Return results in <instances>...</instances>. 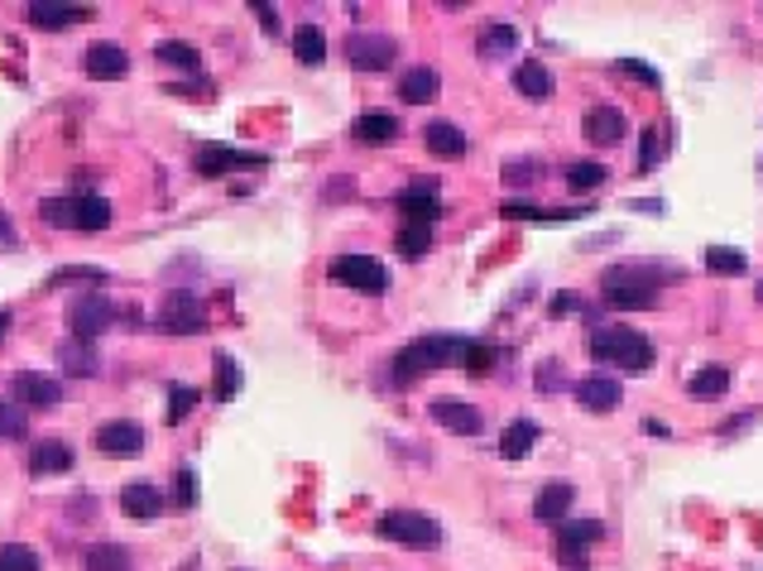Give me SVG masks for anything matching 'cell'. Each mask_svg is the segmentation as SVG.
I'll return each instance as SVG.
<instances>
[{
    "mask_svg": "<svg viewBox=\"0 0 763 571\" xmlns=\"http://www.w3.org/2000/svg\"><path fill=\"white\" fill-rule=\"evenodd\" d=\"M423 144H427V154H437V159H461V154H466V135H461V125H452V121H432L423 130Z\"/></svg>",
    "mask_w": 763,
    "mask_h": 571,
    "instance_id": "22",
    "label": "cell"
},
{
    "mask_svg": "<svg viewBox=\"0 0 763 571\" xmlns=\"http://www.w3.org/2000/svg\"><path fill=\"white\" fill-rule=\"evenodd\" d=\"M96 451H101V457H115V461L140 457V451H144V428H140V422H130V418L101 422V428H96Z\"/></svg>",
    "mask_w": 763,
    "mask_h": 571,
    "instance_id": "11",
    "label": "cell"
},
{
    "mask_svg": "<svg viewBox=\"0 0 763 571\" xmlns=\"http://www.w3.org/2000/svg\"><path fill=\"white\" fill-rule=\"evenodd\" d=\"M63 284H106V269H96V265H68V269H53V274H49V288H63Z\"/></svg>",
    "mask_w": 763,
    "mask_h": 571,
    "instance_id": "37",
    "label": "cell"
},
{
    "mask_svg": "<svg viewBox=\"0 0 763 571\" xmlns=\"http://www.w3.org/2000/svg\"><path fill=\"white\" fill-rule=\"evenodd\" d=\"M39 216L49 226H58V231H106L115 212H111L106 197L86 193V197H49V202H39Z\"/></svg>",
    "mask_w": 763,
    "mask_h": 571,
    "instance_id": "4",
    "label": "cell"
},
{
    "mask_svg": "<svg viewBox=\"0 0 763 571\" xmlns=\"http://www.w3.org/2000/svg\"><path fill=\"white\" fill-rule=\"evenodd\" d=\"M427 245H432V226L403 222V231H399V241H394V251H399L403 259H423V255H427Z\"/></svg>",
    "mask_w": 763,
    "mask_h": 571,
    "instance_id": "33",
    "label": "cell"
},
{
    "mask_svg": "<svg viewBox=\"0 0 763 571\" xmlns=\"http://www.w3.org/2000/svg\"><path fill=\"white\" fill-rule=\"evenodd\" d=\"M658 154H662V140H658V125H653V130H643V150H639V173H653V164H658Z\"/></svg>",
    "mask_w": 763,
    "mask_h": 571,
    "instance_id": "44",
    "label": "cell"
},
{
    "mask_svg": "<svg viewBox=\"0 0 763 571\" xmlns=\"http://www.w3.org/2000/svg\"><path fill=\"white\" fill-rule=\"evenodd\" d=\"M625 111H619V106H590L586 111V140L590 144H600V150H605V144H619V140H625Z\"/></svg>",
    "mask_w": 763,
    "mask_h": 571,
    "instance_id": "17",
    "label": "cell"
},
{
    "mask_svg": "<svg viewBox=\"0 0 763 571\" xmlns=\"http://www.w3.org/2000/svg\"><path fill=\"white\" fill-rule=\"evenodd\" d=\"M24 14H29V24H34V29H68V24L92 20V6H63V0H34V6H29Z\"/></svg>",
    "mask_w": 763,
    "mask_h": 571,
    "instance_id": "14",
    "label": "cell"
},
{
    "mask_svg": "<svg viewBox=\"0 0 763 571\" xmlns=\"http://www.w3.org/2000/svg\"><path fill=\"white\" fill-rule=\"evenodd\" d=\"M590 356L625 375H643L653 365V341L633 327H596L590 332Z\"/></svg>",
    "mask_w": 763,
    "mask_h": 571,
    "instance_id": "3",
    "label": "cell"
},
{
    "mask_svg": "<svg viewBox=\"0 0 763 571\" xmlns=\"http://www.w3.org/2000/svg\"><path fill=\"white\" fill-rule=\"evenodd\" d=\"M504 179H509V183H528L533 179V164H509V169H504Z\"/></svg>",
    "mask_w": 763,
    "mask_h": 571,
    "instance_id": "50",
    "label": "cell"
},
{
    "mask_svg": "<svg viewBox=\"0 0 763 571\" xmlns=\"http://www.w3.org/2000/svg\"><path fill=\"white\" fill-rule=\"evenodd\" d=\"M489 365H495V346H489V341H471L466 370H471V375H489Z\"/></svg>",
    "mask_w": 763,
    "mask_h": 571,
    "instance_id": "42",
    "label": "cell"
},
{
    "mask_svg": "<svg viewBox=\"0 0 763 571\" xmlns=\"http://www.w3.org/2000/svg\"><path fill=\"white\" fill-rule=\"evenodd\" d=\"M6 327H10V313H6V307H0V336H6Z\"/></svg>",
    "mask_w": 763,
    "mask_h": 571,
    "instance_id": "51",
    "label": "cell"
},
{
    "mask_svg": "<svg viewBox=\"0 0 763 571\" xmlns=\"http://www.w3.org/2000/svg\"><path fill=\"white\" fill-rule=\"evenodd\" d=\"M236 394H240V365H236V356H226V350H221V356H216V399H236Z\"/></svg>",
    "mask_w": 763,
    "mask_h": 571,
    "instance_id": "36",
    "label": "cell"
},
{
    "mask_svg": "<svg viewBox=\"0 0 763 571\" xmlns=\"http://www.w3.org/2000/svg\"><path fill=\"white\" fill-rule=\"evenodd\" d=\"M14 389V404H29V408H53L63 399V385H58L53 375H39V370H20L10 379Z\"/></svg>",
    "mask_w": 763,
    "mask_h": 571,
    "instance_id": "13",
    "label": "cell"
},
{
    "mask_svg": "<svg viewBox=\"0 0 763 571\" xmlns=\"http://www.w3.org/2000/svg\"><path fill=\"white\" fill-rule=\"evenodd\" d=\"M327 274H331V284L370 293V298H380V293L389 288V269L380 265V259H370V255H341V259H331Z\"/></svg>",
    "mask_w": 763,
    "mask_h": 571,
    "instance_id": "8",
    "label": "cell"
},
{
    "mask_svg": "<svg viewBox=\"0 0 763 571\" xmlns=\"http://www.w3.org/2000/svg\"><path fill=\"white\" fill-rule=\"evenodd\" d=\"M533 442H538V422L514 418L509 428H504V437H499V457L504 461H524L528 451H533Z\"/></svg>",
    "mask_w": 763,
    "mask_h": 571,
    "instance_id": "25",
    "label": "cell"
},
{
    "mask_svg": "<svg viewBox=\"0 0 763 571\" xmlns=\"http://www.w3.org/2000/svg\"><path fill=\"white\" fill-rule=\"evenodd\" d=\"M615 68L625 72V78H639V82H648V86H658V72L648 68V63H639V58H619Z\"/></svg>",
    "mask_w": 763,
    "mask_h": 571,
    "instance_id": "45",
    "label": "cell"
},
{
    "mask_svg": "<svg viewBox=\"0 0 763 571\" xmlns=\"http://www.w3.org/2000/svg\"><path fill=\"white\" fill-rule=\"evenodd\" d=\"M115 317H121V307H115L106 293H82V298L68 303V327L78 341H96L101 332H111Z\"/></svg>",
    "mask_w": 763,
    "mask_h": 571,
    "instance_id": "6",
    "label": "cell"
},
{
    "mask_svg": "<svg viewBox=\"0 0 763 571\" xmlns=\"http://www.w3.org/2000/svg\"><path fill=\"white\" fill-rule=\"evenodd\" d=\"M293 53H298L302 68H317L327 58V34L317 24H298L293 29Z\"/></svg>",
    "mask_w": 763,
    "mask_h": 571,
    "instance_id": "29",
    "label": "cell"
},
{
    "mask_svg": "<svg viewBox=\"0 0 763 571\" xmlns=\"http://www.w3.org/2000/svg\"><path fill=\"white\" fill-rule=\"evenodd\" d=\"M351 135H355L360 144H394V140H399V121H394L389 111H365V115H355Z\"/></svg>",
    "mask_w": 763,
    "mask_h": 571,
    "instance_id": "21",
    "label": "cell"
},
{
    "mask_svg": "<svg viewBox=\"0 0 763 571\" xmlns=\"http://www.w3.org/2000/svg\"><path fill=\"white\" fill-rule=\"evenodd\" d=\"M658 274H668V269H653V265L610 269L600 284L605 307H615V313H648V307H658Z\"/></svg>",
    "mask_w": 763,
    "mask_h": 571,
    "instance_id": "2",
    "label": "cell"
},
{
    "mask_svg": "<svg viewBox=\"0 0 763 571\" xmlns=\"http://www.w3.org/2000/svg\"><path fill=\"white\" fill-rule=\"evenodd\" d=\"M394 53H399V43L389 39V34H355L346 39V58H351V68L360 72H384L389 63H394Z\"/></svg>",
    "mask_w": 763,
    "mask_h": 571,
    "instance_id": "10",
    "label": "cell"
},
{
    "mask_svg": "<svg viewBox=\"0 0 763 571\" xmlns=\"http://www.w3.org/2000/svg\"><path fill=\"white\" fill-rule=\"evenodd\" d=\"M121 509L130 519H158L164 514V494H158L154 486H144V480H135V486L121 490Z\"/></svg>",
    "mask_w": 763,
    "mask_h": 571,
    "instance_id": "24",
    "label": "cell"
},
{
    "mask_svg": "<svg viewBox=\"0 0 763 571\" xmlns=\"http://www.w3.org/2000/svg\"><path fill=\"white\" fill-rule=\"evenodd\" d=\"M197 399H202V394H197L193 385H173V389H168V422H183V418L197 408Z\"/></svg>",
    "mask_w": 763,
    "mask_h": 571,
    "instance_id": "41",
    "label": "cell"
},
{
    "mask_svg": "<svg viewBox=\"0 0 763 571\" xmlns=\"http://www.w3.org/2000/svg\"><path fill=\"white\" fill-rule=\"evenodd\" d=\"M600 538H605V523L600 519H561L557 523V548L586 552V548H596Z\"/></svg>",
    "mask_w": 763,
    "mask_h": 571,
    "instance_id": "23",
    "label": "cell"
},
{
    "mask_svg": "<svg viewBox=\"0 0 763 571\" xmlns=\"http://www.w3.org/2000/svg\"><path fill=\"white\" fill-rule=\"evenodd\" d=\"M63 471H72V447L58 442V437L34 442V451H29V476H63Z\"/></svg>",
    "mask_w": 763,
    "mask_h": 571,
    "instance_id": "19",
    "label": "cell"
},
{
    "mask_svg": "<svg viewBox=\"0 0 763 571\" xmlns=\"http://www.w3.org/2000/svg\"><path fill=\"white\" fill-rule=\"evenodd\" d=\"M600 183H605V169L590 164V159H581V164L567 169V187H571V193H590V187H600Z\"/></svg>",
    "mask_w": 763,
    "mask_h": 571,
    "instance_id": "40",
    "label": "cell"
},
{
    "mask_svg": "<svg viewBox=\"0 0 763 571\" xmlns=\"http://www.w3.org/2000/svg\"><path fill=\"white\" fill-rule=\"evenodd\" d=\"M725 389H730V370H720V365H705V370H697L687 379L691 399H720Z\"/></svg>",
    "mask_w": 763,
    "mask_h": 571,
    "instance_id": "31",
    "label": "cell"
},
{
    "mask_svg": "<svg viewBox=\"0 0 763 571\" xmlns=\"http://www.w3.org/2000/svg\"><path fill=\"white\" fill-rule=\"evenodd\" d=\"M553 552H557V562L567 567V571H590V562H586V552H576V548H557L553 543Z\"/></svg>",
    "mask_w": 763,
    "mask_h": 571,
    "instance_id": "46",
    "label": "cell"
},
{
    "mask_svg": "<svg viewBox=\"0 0 763 571\" xmlns=\"http://www.w3.org/2000/svg\"><path fill=\"white\" fill-rule=\"evenodd\" d=\"M705 269L711 274H725V279H734V274L749 269V259L740 251H730V245H705Z\"/></svg>",
    "mask_w": 763,
    "mask_h": 571,
    "instance_id": "34",
    "label": "cell"
},
{
    "mask_svg": "<svg viewBox=\"0 0 763 571\" xmlns=\"http://www.w3.org/2000/svg\"><path fill=\"white\" fill-rule=\"evenodd\" d=\"M20 245V236H14V226H10V216L0 212V251H14Z\"/></svg>",
    "mask_w": 763,
    "mask_h": 571,
    "instance_id": "47",
    "label": "cell"
},
{
    "mask_svg": "<svg viewBox=\"0 0 763 571\" xmlns=\"http://www.w3.org/2000/svg\"><path fill=\"white\" fill-rule=\"evenodd\" d=\"M514 86H518V92H524L528 101H547V96H553V72H547L538 58H528V63L514 68Z\"/></svg>",
    "mask_w": 763,
    "mask_h": 571,
    "instance_id": "27",
    "label": "cell"
},
{
    "mask_svg": "<svg viewBox=\"0 0 763 571\" xmlns=\"http://www.w3.org/2000/svg\"><path fill=\"white\" fill-rule=\"evenodd\" d=\"M481 58H499V53H514L518 49V29L514 24H489L481 39H475Z\"/></svg>",
    "mask_w": 763,
    "mask_h": 571,
    "instance_id": "32",
    "label": "cell"
},
{
    "mask_svg": "<svg viewBox=\"0 0 763 571\" xmlns=\"http://www.w3.org/2000/svg\"><path fill=\"white\" fill-rule=\"evenodd\" d=\"M576 307H581L576 293H557V298H553V313H576Z\"/></svg>",
    "mask_w": 763,
    "mask_h": 571,
    "instance_id": "48",
    "label": "cell"
},
{
    "mask_svg": "<svg viewBox=\"0 0 763 571\" xmlns=\"http://www.w3.org/2000/svg\"><path fill=\"white\" fill-rule=\"evenodd\" d=\"M158 332H168V336H197V332H207V307H202L197 293H187V288H173L164 307H158Z\"/></svg>",
    "mask_w": 763,
    "mask_h": 571,
    "instance_id": "7",
    "label": "cell"
},
{
    "mask_svg": "<svg viewBox=\"0 0 763 571\" xmlns=\"http://www.w3.org/2000/svg\"><path fill=\"white\" fill-rule=\"evenodd\" d=\"M427 418L442 422V428H452V432H461V437L481 432V408H471V404H461V399H432L427 404Z\"/></svg>",
    "mask_w": 763,
    "mask_h": 571,
    "instance_id": "15",
    "label": "cell"
},
{
    "mask_svg": "<svg viewBox=\"0 0 763 571\" xmlns=\"http://www.w3.org/2000/svg\"><path fill=\"white\" fill-rule=\"evenodd\" d=\"M158 58H164V63H173V68H187V72H197V49L193 43H183V39H164L158 43Z\"/></svg>",
    "mask_w": 763,
    "mask_h": 571,
    "instance_id": "39",
    "label": "cell"
},
{
    "mask_svg": "<svg viewBox=\"0 0 763 571\" xmlns=\"http://www.w3.org/2000/svg\"><path fill=\"white\" fill-rule=\"evenodd\" d=\"M58 365H63V375L72 379H92L101 370V356L92 341H78V336H68L63 346H58Z\"/></svg>",
    "mask_w": 763,
    "mask_h": 571,
    "instance_id": "20",
    "label": "cell"
},
{
    "mask_svg": "<svg viewBox=\"0 0 763 571\" xmlns=\"http://www.w3.org/2000/svg\"><path fill=\"white\" fill-rule=\"evenodd\" d=\"M576 399H581V408H590V414H610V408H619V379L610 375H586L581 385H576Z\"/></svg>",
    "mask_w": 763,
    "mask_h": 571,
    "instance_id": "18",
    "label": "cell"
},
{
    "mask_svg": "<svg viewBox=\"0 0 763 571\" xmlns=\"http://www.w3.org/2000/svg\"><path fill=\"white\" fill-rule=\"evenodd\" d=\"M0 571H39V552L24 543H0Z\"/></svg>",
    "mask_w": 763,
    "mask_h": 571,
    "instance_id": "38",
    "label": "cell"
},
{
    "mask_svg": "<svg viewBox=\"0 0 763 571\" xmlns=\"http://www.w3.org/2000/svg\"><path fill=\"white\" fill-rule=\"evenodd\" d=\"M399 212H403V222L432 226V222H437V216H442L446 207H442V197L432 193L427 183H417V187H403V193H399Z\"/></svg>",
    "mask_w": 763,
    "mask_h": 571,
    "instance_id": "16",
    "label": "cell"
},
{
    "mask_svg": "<svg viewBox=\"0 0 763 571\" xmlns=\"http://www.w3.org/2000/svg\"><path fill=\"white\" fill-rule=\"evenodd\" d=\"M255 14H259V24H265L269 34H279V14H274V6H255Z\"/></svg>",
    "mask_w": 763,
    "mask_h": 571,
    "instance_id": "49",
    "label": "cell"
},
{
    "mask_svg": "<svg viewBox=\"0 0 763 571\" xmlns=\"http://www.w3.org/2000/svg\"><path fill=\"white\" fill-rule=\"evenodd\" d=\"M86 571H135V558L121 543H96L86 552Z\"/></svg>",
    "mask_w": 763,
    "mask_h": 571,
    "instance_id": "30",
    "label": "cell"
},
{
    "mask_svg": "<svg viewBox=\"0 0 763 571\" xmlns=\"http://www.w3.org/2000/svg\"><path fill=\"white\" fill-rule=\"evenodd\" d=\"M571 500H576L571 486H543L538 500H533V514H538L543 523H561L571 514Z\"/></svg>",
    "mask_w": 763,
    "mask_h": 571,
    "instance_id": "26",
    "label": "cell"
},
{
    "mask_svg": "<svg viewBox=\"0 0 763 571\" xmlns=\"http://www.w3.org/2000/svg\"><path fill=\"white\" fill-rule=\"evenodd\" d=\"M82 68H86V78H92V82H115V78H125V72H130V53L121 49V43L101 39V43L86 49Z\"/></svg>",
    "mask_w": 763,
    "mask_h": 571,
    "instance_id": "12",
    "label": "cell"
},
{
    "mask_svg": "<svg viewBox=\"0 0 763 571\" xmlns=\"http://www.w3.org/2000/svg\"><path fill=\"white\" fill-rule=\"evenodd\" d=\"M754 298H759V303H763V284H759V288H754Z\"/></svg>",
    "mask_w": 763,
    "mask_h": 571,
    "instance_id": "52",
    "label": "cell"
},
{
    "mask_svg": "<svg viewBox=\"0 0 763 571\" xmlns=\"http://www.w3.org/2000/svg\"><path fill=\"white\" fill-rule=\"evenodd\" d=\"M399 96L409 101V106H427V101L437 96V72H432V68H409L399 78Z\"/></svg>",
    "mask_w": 763,
    "mask_h": 571,
    "instance_id": "28",
    "label": "cell"
},
{
    "mask_svg": "<svg viewBox=\"0 0 763 571\" xmlns=\"http://www.w3.org/2000/svg\"><path fill=\"white\" fill-rule=\"evenodd\" d=\"M466 356H471V336H417L394 356V385H417L432 370L466 365Z\"/></svg>",
    "mask_w": 763,
    "mask_h": 571,
    "instance_id": "1",
    "label": "cell"
},
{
    "mask_svg": "<svg viewBox=\"0 0 763 571\" xmlns=\"http://www.w3.org/2000/svg\"><path fill=\"white\" fill-rule=\"evenodd\" d=\"M380 538H389V543H409V548H432L442 543V523L432 514H417V509H389V514H380Z\"/></svg>",
    "mask_w": 763,
    "mask_h": 571,
    "instance_id": "5",
    "label": "cell"
},
{
    "mask_svg": "<svg viewBox=\"0 0 763 571\" xmlns=\"http://www.w3.org/2000/svg\"><path fill=\"white\" fill-rule=\"evenodd\" d=\"M173 500H178L183 509L197 504V471H193V466H183V471H178V490H173Z\"/></svg>",
    "mask_w": 763,
    "mask_h": 571,
    "instance_id": "43",
    "label": "cell"
},
{
    "mask_svg": "<svg viewBox=\"0 0 763 571\" xmlns=\"http://www.w3.org/2000/svg\"><path fill=\"white\" fill-rule=\"evenodd\" d=\"M193 169L202 179H226L236 169H265V154H245V150H230V144H202Z\"/></svg>",
    "mask_w": 763,
    "mask_h": 571,
    "instance_id": "9",
    "label": "cell"
},
{
    "mask_svg": "<svg viewBox=\"0 0 763 571\" xmlns=\"http://www.w3.org/2000/svg\"><path fill=\"white\" fill-rule=\"evenodd\" d=\"M24 432H29V414H24V404L0 399V442H20Z\"/></svg>",
    "mask_w": 763,
    "mask_h": 571,
    "instance_id": "35",
    "label": "cell"
}]
</instances>
